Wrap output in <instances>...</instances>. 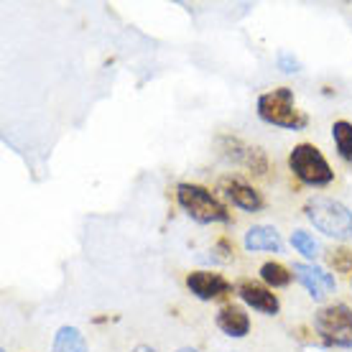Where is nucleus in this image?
I'll return each instance as SVG.
<instances>
[{
  "mask_svg": "<svg viewBox=\"0 0 352 352\" xmlns=\"http://www.w3.org/2000/svg\"><path fill=\"white\" fill-rule=\"evenodd\" d=\"M248 253H281L283 240L278 235V230L271 225H253L243 238Z\"/></svg>",
  "mask_w": 352,
  "mask_h": 352,
  "instance_id": "9b49d317",
  "label": "nucleus"
},
{
  "mask_svg": "<svg viewBox=\"0 0 352 352\" xmlns=\"http://www.w3.org/2000/svg\"><path fill=\"white\" fill-rule=\"evenodd\" d=\"M291 276H294V271H289L286 265L276 263V261H268V263L261 265V278H263V283L265 286H271V289H283V286H289Z\"/></svg>",
  "mask_w": 352,
  "mask_h": 352,
  "instance_id": "2eb2a0df",
  "label": "nucleus"
},
{
  "mask_svg": "<svg viewBox=\"0 0 352 352\" xmlns=\"http://www.w3.org/2000/svg\"><path fill=\"white\" fill-rule=\"evenodd\" d=\"M214 253H217V258H220V261H230V258H232V245H230V240L222 238L220 243L214 245Z\"/></svg>",
  "mask_w": 352,
  "mask_h": 352,
  "instance_id": "6ab92c4d",
  "label": "nucleus"
},
{
  "mask_svg": "<svg viewBox=\"0 0 352 352\" xmlns=\"http://www.w3.org/2000/svg\"><path fill=\"white\" fill-rule=\"evenodd\" d=\"M350 283H352V281H350Z\"/></svg>",
  "mask_w": 352,
  "mask_h": 352,
  "instance_id": "5701e85b",
  "label": "nucleus"
},
{
  "mask_svg": "<svg viewBox=\"0 0 352 352\" xmlns=\"http://www.w3.org/2000/svg\"><path fill=\"white\" fill-rule=\"evenodd\" d=\"M238 296L245 301L248 307L261 311V314H265V317H276V314L281 311V301H278V296H276L271 289L261 286V283L240 281L238 283Z\"/></svg>",
  "mask_w": 352,
  "mask_h": 352,
  "instance_id": "9d476101",
  "label": "nucleus"
},
{
  "mask_svg": "<svg viewBox=\"0 0 352 352\" xmlns=\"http://www.w3.org/2000/svg\"><path fill=\"white\" fill-rule=\"evenodd\" d=\"M133 352H156V350H153L151 344H138V347H135Z\"/></svg>",
  "mask_w": 352,
  "mask_h": 352,
  "instance_id": "aec40b11",
  "label": "nucleus"
},
{
  "mask_svg": "<svg viewBox=\"0 0 352 352\" xmlns=\"http://www.w3.org/2000/svg\"><path fill=\"white\" fill-rule=\"evenodd\" d=\"M276 62H278V69L286 72V74H296V72H301L299 59H296V56H294L291 52H278Z\"/></svg>",
  "mask_w": 352,
  "mask_h": 352,
  "instance_id": "a211bd4d",
  "label": "nucleus"
},
{
  "mask_svg": "<svg viewBox=\"0 0 352 352\" xmlns=\"http://www.w3.org/2000/svg\"><path fill=\"white\" fill-rule=\"evenodd\" d=\"M217 327H220L228 337L240 340V337H245L248 332H250V317H248V311L243 307L228 304V307H222L220 314H217Z\"/></svg>",
  "mask_w": 352,
  "mask_h": 352,
  "instance_id": "f8f14e48",
  "label": "nucleus"
},
{
  "mask_svg": "<svg viewBox=\"0 0 352 352\" xmlns=\"http://www.w3.org/2000/svg\"><path fill=\"white\" fill-rule=\"evenodd\" d=\"M329 265L335 268V271H352V250H347V248H340V250H335L332 256H329Z\"/></svg>",
  "mask_w": 352,
  "mask_h": 352,
  "instance_id": "f3484780",
  "label": "nucleus"
},
{
  "mask_svg": "<svg viewBox=\"0 0 352 352\" xmlns=\"http://www.w3.org/2000/svg\"><path fill=\"white\" fill-rule=\"evenodd\" d=\"M291 245H294V250L296 253H301V256L307 258V261H317L319 253H322V248H319V243L314 240V235L311 232H307V230H294L291 232Z\"/></svg>",
  "mask_w": 352,
  "mask_h": 352,
  "instance_id": "dca6fc26",
  "label": "nucleus"
},
{
  "mask_svg": "<svg viewBox=\"0 0 352 352\" xmlns=\"http://www.w3.org/2000/svg\"><path fill=\"white\" fill-rule=\"evenodd\" d=\"M220 151L228 161H232V164H243V166L253 168L256 174L263 176L265 171H268V159H265L263 151L250 148L248 143H243L240 138H235V135H222Z\"/></svg>",
  "mask_w": 352,
  "mask_h": 352,
  "instance_id": "0eeeda50",
  "label": "nucleus"
},
{
  "mask_svg": "<svg viewBox=\"0 0 352 352\" xmlns=\"http://www.w3.org/2000/svg\"><path fill=\"white\" fill-rule=\"evenodd\" d=\"M220 192L228 197L230 202L245 212H261L263 210V197L258 189L245 184L238 176H222L220 179Z\"/></svg>",
  "mask_w": 352,
  "mask_h": 352,
  "instance_id": "1a4fd4ad",
  "label": "nucleus"
},
{
  "mask_svg": "<svg viewBox=\"0 0 352 352\" xmlns=\"http://www.w3.org/2000/svg\"><path fill=\"white\" fill-rule=\"evenodd\" d=\"M258 118L268 125H278L286 131H304L309 125V115L294 105V89L276 87L258 97Z\"/></svg>",
  "mask_w": 352,
  "mask_h": 352,
  "instance_id": "f03ea898",
  "label": "nucleus"
},
{
  "mask_svg": "<svg viewBox=\"0 0 352 352\" xmlns=\"http://www.w3.org/2000/svg\"><path fill=\"white\" fill-rule=\"evenodd\" d=\"M176 202H179V207H182L194 222H199V225H212V222L228 225L230 222L228 207H225L210 189H204V186H199V184L176 186Z\"/></svg>",
  "mask_w": 352,
  "mask_h": 352,
  "instance_id": "7ed1b4c3",
  "label": "nucleus"
},
{
  "mask_svg": "<svg viewBox=\"0 0 352 352\" xmlns=\"http://www.w3.org/2000/svg\"><path fill=\"white\" fill-rule=\"evenodd\" d=\"M52 352H89V347H87L85 335H82L77 327L64 324V327H59L56 335H54Z\"/></svg>",
  "mask_w": 352,
  "mask_h": 352,
  "instance_id": "ddd939ff",
  "label": "nucleus"
},
{
  "mask_svg": "<svg viewBox=\"0 0 352 352\" xmlns=\"http://www.w3.org/2000/svg\"><path fill=\"white\" fill-rule=\"evenodd\" d=\"M332 141L344 164H352V123L350 120H335L332 123Z\"/></svg>",
  "mask_w": 352,
  "mask_h": 352,
  "instance_id": "4468645a",
  "label": "nucleus"
},
{
  "mask_svg": "<svg viewBox=\"0 0 352 352\" xmlns=\"http://www.w3.org/2000/svg\"><path fill=\"white\" fill-rule=\"evenodd\" d=\"M304 214L314 228L340 243L352 240V212L332 197H311L304 204Z\"/></svg>",
  "mask_w": 352,
  "mask_h": 352,
  "instance_id": "f257e3e1",
  "label": "nucleus"
},
{
  "mask_svg": "<svg viewBox=\"0 0 352 352\" xmlns=\"http://www.w3.org/2000/svg\"><path fill=\"white\" fill-rule=\"evenodd\" d=\"M186 289L192 291L194 296L199 301H214L228 296L232 291V283L220 276V273H212V271H192L186 276Z\"/></svg>",
  "mask_w": 352,
  "mask_h": 352,
  "instance_id": "6e6552de",
  "label": "nucleus"
},
{
  "mask_svg": "<svg viewBox=\"0 0 352 352\" xmlns=\"http://www.w3.org/2000/svg\"><path fill=\"white\" fill-rule=\"evenodd\" d=\"M289 168L301 184L307 186H327L335 182V171L314 143L294 146V151L289 153Z\"/></svg>",
  "mask_w": 352,
  "mask_h": 352,
  "instance_id": "39448f33",
  "label": "nucleus"
},
{
  "mask_svg": "<svg viewBox=\"0 0 352 352\" xmlns=\"http://www.w3.org/2000/svg\"><path fill=\"white\" fill-rule=\"evenodd\" d=\"M294 278L307 289V294L314 301H324L337 289L335 276L314 263H294Z\"/></svg>",
  "mask_w": 352,
  "mask_h": 352,
  "instance_id": "423d86ee",
  "label": "nucleus"
},
{
  "mask_svg": "<svg viewBox=\"0 0 352 352\" xmlns=\"http://www.w3.org/2000/svg\"><path fill=\"white\" fill-rule=\"evenodd\" d=\"M176 352H199V350H194V347H179Z\"/></svg>",
  "mask_w": 352,
  "mask_h": 352,
  "instance_id": "412c9836",
  "label": "nucleus"
},
{
  "mask_svg": "<svg viewBox=\"0 0 352 352\" xmlns=\"http://www.w3.org/2000/svg\"><path fill=\"white\" fill-rule=\"evenodd\" d=\"M0 352H6V350H0Z\"/></svg>",
  "mask_w": 352,
  "mask_h": 352,
  "instance_id": "4be33fe9",
  "label": "nucleus"
},
{
  "mask_svg": "<svg viewBox=\"0 0 352 352\" xmlns=\"http://www.w3.org/2000/svg\"><path fill=\"white\" fill-rule=\"evenodd\" d=\"M314 329L324 347L352 350V309L347 304H327L314 314Z\"/></svg>",
  "mask_w": 352,
  "mask_h": 352,
  "instance_id": "20e7f679",
  "label": "nucleus"
}]
</instances>
